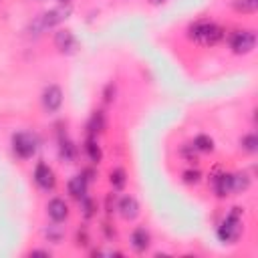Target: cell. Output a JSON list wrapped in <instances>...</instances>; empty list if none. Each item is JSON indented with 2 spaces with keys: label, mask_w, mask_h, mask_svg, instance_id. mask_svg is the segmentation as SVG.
<instances>
[{
  "label": "cell",
  "mask_w": 258,
  "mask_h": 258,
  "mask_svg": "<svg viewBox=\"0 0 258 258\" xmlns=\"http://www.w3.org/2000/svg\"><path fill=\"white\" fill-rule=\"evenodd\" d=\"M200 177H202V173H200L198 169H185V171H183V181H185V183H198Z\"/></svg>",
  "instance_id": "cell-23"
},
{
  "label": "cell",
  "mask_w": 258,
  "mask_h": 258,
  "mask_svg": "<svg viewBox=\"0 0 258 258\" xmlns=\"http://www.w3.org/2000/svg\"><path fill=\"white\" fill-rule=\"evenodd\" d=\"M194 147H196L198 151H212V149H214V139L208 137V135H198V137L194 139Z\"/></svg>",
  "instance_id": "cell-21"
},
{
  "label": "cell",
  "mask_w": 258,
  "mask_h": 258,
  "mask_svg": "<svg viewBox=\"0 0 258 258\" xmlns=\"http://www.w3.org/2000/svg\"><path fill=\"white\" fill-rule=\"evenodd\" d=\"M109 181L113 185V189H123L125 183H127V173L123 167H115L111 173H109Z\"/></svg>",
  "instance_id": "cell-17"
},
{
  "label": "cell",
  "mask_w": 258,
  "mask_h": 258,
  "mask_svg": "<svg viewBox=\"0 0 258 258\" xmlns=\"http://www.w3.org/2000/svg\"><path fill=\"white\" fill-rule=\"evenodd\" d=\"M165 0H151V4H163Z\"/></svg>",
  "instance_id": "cell-29"
},
{
  "label": "cell",
  "mask_w": 258,
  "mask_h": 258,
  "mask_svg": "<svg viewBox=\"0 0 258 258\" xmlns=\"http://www.w3.org/2000/svg\"><path fill=\"white\" fill-rule=\"evenodd\" d=\"M234 8L238 12H254L256 10V0H234Z\"/></svg>",
  "instance_id": "cell-22"
},
{
  "label": "cell",
  "mask_w": 258,
  "mask_h": 258,
  "mask_svg": "<svg viewBox=\"0 0 258 258\" xmlns=\"http://www.w3.org/2000/svg\"><path fill=\"white\" fill-rule=\"evenodd\" d=\"M256 46V34L254 30H236L230 36V48L236 54H248Z\"/></svg>",
  "instance_id": "cell-5"
},
{
  "label": "cell",
  "mask_w": 258,
  "mask_h": 258,
  "mask_svg": "<svg viewBox=\"0 0 258 258\" xmlns=\"http://www.w3.org/2000/svg\"><path fill=\"white\" fill-rule=\"evenodd\" d=\"M214 191L218 198H226L232 194V173H220L214 177Z\"/></svg>",
  "instance_id": "cell-13"
},
{
  "label": "cell",
  "mask_w": 258,
  "mask_h": 258,
  "mask_svg": "<svg viewBox=\"0 0 258 258\" xmlns=\"http://www.w3.org/2000/svg\"><path fill=\"white\" fill-rule=\"evenodd\" d=\"M81 204H83V214H85V218H91L93 214H95V204H93V200H89L87 196L81 200Z\"/></svg>",
  "instance_id": "cell-24"
},
{
  "label": "cell",
  "mask_w": 258,
  "mask_h": 258,
  "mask_svg": "<svg viewBox=\"0 0 258 258\" xmlns=\"http://www.w3.org/2000/svg\"><path fill=\"white\" fill-rule=\"evenodd\" d=\"M75 240H77L75 244H77L79 248H87V246H89V234H87V230L81 228V230L77 232V238H75Z\"/></svg>",
  "instance_id": "cell-25"
},
{
  "label": "cell",
  "mask_w": 258,
  "mask_h": 258,
  "mask_svg": "<svg viewBox=\"0 0 258 258\" xmlns=\"http://www.w3.org/2000/svg\"><path fill=\"white\" fill-rule=\"evenodd\" d=\"M54 46H56L62 54H73V52L77 50L79 42H77V38H75V34H73L71 30H58V32L54 34Z\"/></svg>",
  "instance_id": "cell-7"
},
{
  "label": "cell",
  "mask_w": 258,
  "mask_h": 258,
  "mask_svg": "<svg viewBox=\"0 0 258 258\" xmlns=\"http://www.w3.org/2000/svg\"><path fill=\"white\" fill-rule=\"evenodd\" d=\"M111 89H113V85H109L107 91H105V101H107V103H111V99H113V97H111Z\"/></svg>",
  "instance_id": "cell-27"
},
{
  "label": "cell",
  "mask_w": 258,
  "mask_h": 258,
  "mask_svg": "<svg viewBox=\"0 0 258 258\" xmlns=\"http://www.w3.org/2000/svg\"><path fill=\"white\" fill-rule=\"evenodd\" d=\"M87 177H85V173H81V175H75V177H71L69 179V183H67V189H69V194L75 198V200H83L85 196H87Z\"/></svg>",
  "instance_id": "cell-12"
},
{
  "label": "cell",
  "mask_w": 258,
  "mask_h": 258,
  "mask_svg": "<svg viewBox=\"0 0 258 258\" xmlns=\"http://www.w3.org/2000/svg\"><path fill=\"white\" fill-rule=\"evenodd\" d=\"M250 187V177L246 173H232V191H246Z\"/></svg>",
  "instance_id": "cell-20"
},
{
  "label": "cell",
  "mask_w": 258,
  "mask_h": 258,
  "mask_svg": "<svg viewBox=\"0 0 258 258\" xmlns=\"http://www.w3.org/2000/svg\"><path fill=\"white\" fill-rule=\"evenodd\" d=\"M69 14H71V8H69V6H58V8H52V10H46L44 14H40L38 18H34V20L30 22L28 30H30V34L38 36V34H42L44 30L54 28L56 24H60L64 18H69Z\"/></svg>",
  "instance_id": "cell-2"
},
{
  "label": "cell",
  "mask_w": 258,
  "mask_h": 258,
  "mask_svg": "<svg viewBox=\"0 0 258 258\" xmlns=\"http://www.w3.org/2000/svg\"><path fill=\"white\" fill-rule=\"evenodd\" d=\"M242 234V208H232L218 228V238L226 244H234Z\"/></svg>",
  "instance_id": "cell-3"
},
{
  "label": "cell",
  "mask_w": 258,
  "mask_h": 258,
  "mask_svg": "<svg viewBox=\"0 0 258 258\" xmlns=\"http://www.w3.org/2000/svg\"><path fill=\"white\" fill-rule=\"evenodd\" d=\"M149 246H151V234H149V230L143 228V226L135 228V230L131 232V248L141 254V252H145Z\"/></svg>",
  "instance_id": "cell-8"
},
{
  "label": "cell",
  "mask_w": 258,
  "mask_h": 258,
  "mask_svg": "<svg viewBox=\"0 0 258 258\" xmlns=\"http://www.w3.org/2000/svg\"><path fill=\"white\" fill-rule=\"evenodd\" d=\"M42 107L44 111L48 113H56L62 105V89L58 85H48L44 91H42Z\"/></svg>",
  "instance_id": "cell-6"
},
{
  "label": "cell",
  "mask_w": 258,
  "mask_h": 258,
  "mask_svg": "<svg viewBox=\"0 0 258 258\" xmlns=\"http://www.w3.org/2000/svg\"><path fill=\"white\" fill-rule=\"evenodd\" d=\"M42 236L52 244H60V240L64 238V230H62V226H58V222H54L42 230Z\"/></svg>",
  "instance_id": "cell-16"
},
{
  "label": "cell",
  "mask_w": 258,
  "mask_h": 258,
  "mask_svg": "<svg viewBox=\"0 0 258 258\" xmlns=\"http://www.w3.org/2000/svg\"><path fill=\"white\" fill-rule=\"evenodd\" d=\"M196 151H198V149H196L194 145H187V143L181 147V155H183L187 161H196Z\"/></svg>",
  "instance_id": "cell-26"
},
{
  "label": "cell",
  "mask_w": 258,
  "mask_h": 258,
  "mask_svg": "<svg viewBox=\"0 0 258 258\" xmlns=\"http://www.w3.org/2000/svg\"><path fill=\"white\" fill-rule=\"evenodd\" d=\"M240 147L246 153H256L258 151V137H256V133H246L240 139Z\"/></svg>",
  "instance_id": "cell-19"
},
{
  "label": "cell",
  "mask_w": 258,
  "mask_h": 258,
  "mask_svg": "<svg viewBox=\"0 0 258 258\" xmlns=\"http://www.w3.org/2000/svg\"><path fill=\"white\" fill-rule=\"evenodd\" d=\"M46 212H48V218H50L52 222H62V220H67V216H69V206H67L64 200L52 198V200L48 202V206H46Z\"/></svg>",
  "instance_id": "cell-11"
},
{
  "label": "cell",
  "mask_w": 258,
  "mask_h": 258,
  "mask_svg": "<svg viewBox=\"0 0 258 258\" xmlns=\"http://www.w3.org/2000/svg\"><path fill=\"white\" fill-rule=\"evenodd\" d=\"M34 181L42 187V189H52L54 187V171L46 165V163H38L34 169Z\"/></svg>",
  "instance_id": "cell-9"
},
{
  "label": "cell",
  "mask_w": 258,
  "mask_h": 258,
  "mask_svg": "<svg viewBox=\"0 0 258 258\" xmlns=\"http://www.w3.org/2000/svg\"><path fill=\"white\" fill-rule=\"evenodd\" d=\"M187 36H189L191 40L200 42V44L212 46V44H216V42L222 40L224 30H222L218 24L210 22V20H198V22H194V24L187 28Z\"/></svg>",
  "instance_id": "cell-1"
},
{
  "label": "cell",
  "mask_w": 258,
  "mask_h": 258,
  "mask_svg": "<svg viewBox=\"0 0 258 258\" xmlns=\"http://www.w3.org/2000/svg\"><path fill=\"white\" fill-rule=\"evenodd\" d=\"M58 151H60V157L64 159V161H75V157H77V147L73 145V141H69V139H60V147H58Z\"/></svg>",
  "instance_id": "cell-18"
},
{
  "label": "cell",
  "mask_w": 258,
  "mask_h": 258,
  "mask_svg": "<svg viewBox=\"0 0 258 258\" xmlns=\"http://www.w3.org/2000/svg\"><path fill=\"white\" fill-rule=\"evenodd\" d=\"M32 254H42V256H48L50 252H48V250H32Z\"/></svg>",
  "instance_id": "cell-28"
},
{
  "label": "cell",
  "mask_w": 258,
  "mask_h": 258,
  "mask_svg": "<svg viewBox=\"0 0 258 258\" xmlns=\"http://www.w3.org/2000/svg\"><path fill=\"white\" fill-rule=\"evenodd\" d=\"M60 2H71V0H60Z\"/></svg>",
  "instance_id": "cell-30"
},
{
  "label": "cell",
  "mask_w": 258,
  "mask_h": 258,
  "mask_svg": "<svg viewBox=\"0 0 258 258\" xmlns=\"http://www.w3.org/2000/svg\"><path fill=\"white\" fill-rule=\"evenodd\" d=\"M85 151H87V155H89V159L93 163H99L101 161L103 151H101V147L97 143V135H89V139L85 141Z\"/></svg>",
  "instance_id": "cell-15"
},
{
  "label": "cell",
  "mask_w": 258,
  "mask_h": 258,
  "mask_svg": "<svg viewBox=\"0 0 258 258\" xmlns=\"http://www.w3.org/2000/svg\"><path fill=\"white\" fill-rule=\"evenodd\" d=\"M117 210L125 220H135L139 214V202L133 196H123L117 204Z\"/></svg>",
  "instance_id": "cell-10"
},
{
  "label": "cell",
  "mask_w": 258,
  "mask_h": 258,
  "mask_svg": "<svg viewBox=\"0 0 258 258\" xmlns=\"http://www.w3.org/2000/svg\"><path fill=\"white\" fill-rule=\"evenodd\" d=\"M36 149H38V137L34 133H26V131L14 133V137H12V151L20 159L32 157L36 153Z\"/></svg>",
  "instance_id": "cell-4"
},
{
  "label": "cell",
  "mask_w": 258,
  "mask_h": 258,
  "mask_svg": "<svg viewBox=\"0 0 258 258\" xmlns=\"http://www.w3.org/2000/svg\"><path fill=\"white\" fill-rule=\"evenodd\" d=\"M105 127H107V117H105V113H103V111H95V113L91 115V119H89V125H87L89 135L103 133Z\"/></svg>",
  "instance_id": "cell-14"
}]
</instances>
